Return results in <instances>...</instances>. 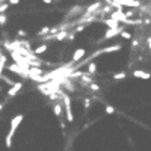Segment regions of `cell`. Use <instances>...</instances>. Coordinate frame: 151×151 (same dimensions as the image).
<instances>
[{"label": "cell", "mask_w": 151, "mask_h": 151, "mask_svg": "<svg viewBox=\"0 0 151 151\" xmlns=\"http://www.w3.org/2000/svg\"><path fill=\"white\" fill-rule=\"evenodd\" d=\"M21 88H23V83H21V82H15L12 86H9V89H8V97H15V95L21 91Z\"/></svg>", "instance_id": "obj_4"}, {"label": "cell", "mask_w": 151, "mask_h": 151, "mask_svg": "<svg viewBox=\"0 0 151 151\" xmlns=\"http://www.w3.org/2000/svg\"><path fill=\"white\" fill-rule=\"evenodd\" d=\"M88 86H89V88H91V89H92L94 92H98V91H100V86H98L97 83H94V82H92V83H89Z\"/></svg>", "instance_id": "obj_18"}, {"label": "cell", "mask_w": 151, "mask_h": 151, "mask_svg": "<svg viewBox=\"0 0 151 151\" xmlns=\"http://www.w3.org/2000/svg\"><path fill=\"white\" fill-rule=\"evenodd\" d=\"M119 35H121V36H122V38H124V40H132V35H130V33H129V32H125V30H124V29H122V30H121V33H119Z\"/></svg>", "instance_id": "obj_17"}, {"label": "cell", "mask_w": 151, "mask_h": 151, "mask_svg": "<svg viewBox=\"0 0 151 151\" xmlns=\"http://www.w3.org/2000/svg\"><path fill=\"white\" fill-rule=\"evenodd\" d=\"M50 29H52V27H47V26H45V27H42V29H41L40 32H38L36 35H38V36H44V35L50 33Z\"/></svg>", "instance_id": "obj_14"}, {"label": "cell", "mask_w": 151, "mask_h": 151, "mask_svg": "<svg viewBox=\"0 0 151 151\" xmlns=\"http://www.w3.org/2000/svg\"><path fill=\"white\" fill-rule=\"evenodd\" d=\"M47 48H48V44L45 42V44H42V45H40V47H36L32 53H33V55H36V56H40V55H42L44 52H47Z\"/></svg>", "instance_id": "obj_9"}, {"label": "cell", "mask_w": 151, "mask_h": 151, "mask_svg": "<svg viewBox=\"0 0 151 151\" xmlns=\"http://www.w3.org/2000/svg\"><path fill=\"white\" fill-rule=\"evenodd\" d=\"M3 107H5V103H0V112L3 110Z\"/></svg>", "instance_id": "obj_23"}, {"label": "cell", "mask_w": 151, "mask_h": 151, "mask_svg": "<svg viewBox=\"0 0 151 151\" xmlns=\"http://www.w3.org/2000/svg\"><path fill=\"white\" fill-rule=\"evenodd\" d=\"M86 73L88 74H95L97 73V64H94V62H88L86 64Z\"/></svg>", "instance_id": "obj_10"}, {"label": "cell", "mask_w": 151, "mask_h": 151, "mask_svg": "<svg viewBox=\"0 0 151 151\" xmlns=\"http://www.w3.org/2000/svg\"><path fill=\"white\" fill-rule=\"evenodd\" d=\"M104 112L107 113V115H113V113H115V107H112V106H104Z\"/></svg>", "instance_id": "obj_15"}, {"label": "cell", "mask_w": 151, "mask_h": 151, "mask_svg": "<svg viewBox=\"0 0 151 151\" xmlns=\"http://www.w3.org/2000/svg\"><path fill=\"white\" fill-rule=\"evenodd\" d=\"M9 6V3H0V14H5V11H8Z\"/></svg>", "instance_id": "obj_16"}, {"label": "cell", "mask_w": 151, "mask_h": 151, "mask_svg": "<svg viewBox=\"0 0 151 151\" xmlns=\"http://www.w3.org/2000/svg\"><path fill=\"white\" fill-rule=\"evenodd\" d=\"M85 55H86V50L85 48H77V50H76V52H74V55H73V62H74V64H77V62L79 60H82L83 58H85Z\"/></svg>", "instance_id": "obj_5"}, {"label": "cell", "mask_w": 151, "mask_h": 151, "mask_svg": "<svg viewBox=\"0 0 151 151\" xmlns=\"http://www.w3.org/2000/svg\"><path fill=\"white\" fill-rule=\"evenodd\" d=\"M6 21H8V17L5 14H0V26H5Z\"/></svg>", "instance_id": "obj_19"}, {"label": "cell", "mask_w": 151, "mask_h": 151, "mask_svg": "<svg viewBox=\"0 0 151 151\" xmlns=\"http://www.w3.org/2000/svg\"><path fill=\"white\" fill-rule=\"evenodd\" d=\"M133 77L134 79H141V80H150L151 74L145 73V71H141V70H136V71H133Z\"/></svg>", "instance_id": "obj_6"}, {"label": "cell", "mask_w": 151, "mask_h": 151, "mask_svg": "<svg viewBox=\"0 0 151 151\" xmlns=\"http://www.w3.org/2000/svg\"><path fill=\"white\" fill-rule=\"evenodd\" d=\"M8 3H9L11 6H12V5H18V3H20V0H9Z\"/></svg>", "instance_id": "obj_21"}, {"label": "cell", "mask_w": 151, "mask_h": 151, "mask_svg": "<svg viewBox=\"0 0 151 151\" xmlns=\"http://www.w3.org/2000/svg\"><path fill=\"white\" fill-rule=\"evenodd\" d=\"M42 2H44L45 5H52V2H53V0H42Z\"/></svg>", "instance_id": "obj_22"}, {"label": "cell", "mask_w": 151, "mask_h": 151, "mask_svg": "<svg viewBox=\"0 0 151 151\" xmlns=\"http://www.w3.org/2000/svg\"><path fill=\"white\" fill-rule=\"evenodd\" d=\"M67 36H68V30H60V32H58L56 35L52 36V40L60 42V41H65V40H67Z\"/></svg>", "instance_id": "obj_7"}, {"label": "cell", "mask_w": 151, "mask_h": 151, "mask_svg": "<svg viewBox=\"0 0 151 151\" xmlns=\"http://www.w3.org/2000/svg\"><path fill=\"white\" fill-rule=\"evenodd\" d=\"M121 30H122V27H121V26H118V27H109V29L106 30L104 36L101 38V42H103V41H106V40H110V38L116 36V35H119V33H121Z\"/></svg>", "instance_id": "obj_3"}, {"label": "cell", "mask_w": 151, "mask_h": 151, "mask_svg": "<svg viewBox=\"0 0 151 151\" xmlns=\"http://www.w3.org/2000/svg\"><path fill=\"white\" fill-rule=\"evenodd\" d=\"M23 119H24V115L18 113V115L11 121L9 132H8V134H6V137H5V145H6V148H11V147H12V139H14V134H15V132H17V129H18V125L21 124Z\"/></svg>", "instance_id": "obj_1"}, {"label": "cell", "mask_w": 151, "mask_h": 151, "mask_svg": "<svg viewBox=\"0 0 151 151\" xmlns=\"http://www.w3.org/2000/svg\"><path fill=\"white\" fill-rule=\"evenodd\" d=\"M59 92H60V103L65 107V118H67L68 122H73L74 121V113H73V109H71V98L65 92H62L60 89H59Z\"/></svg>", "instance_id": "obj_2"}, {"label": "cell", "mask_w": 151, "mask_h": 151, "mask_svg": "<svg viewBox=\"0 0 151 151\" xmlns=\"http://www.w3.org/2000/svg\"><path fill=\"white\" fill-rule=\"evenodd\" d=\"M104 24H107L109 27H118L119 24H118V21L116 20H113V18H109V20H101Z\"/></svg>", "instance_id": "obj_11"}, {"label": "cell", "mask_w": 151, "mask_h": 151, "mask_svg": "<svg viewBox=\"0 0 151 151\" xmlns=\"http://www.w3.org/2000/svg\"><path fill=\"white\" fill-rule=\"evenodd\" d=\"M125 77H127V74H125V73H116V74H113V79H115V80H124Z\"/></svg>", "instance_id": "obj_12"}, {"label": "cell", "mask_w": 151, "mask_h": 151, "mask_svg": "<svg viewBox=\"0 0 151 151\" xmlns=\"http://www.w3.org/2000/svg\"><path fill=\"white\" fill-rule=\"evenodd\" d=\"M53 112H55V116L56 118H62V103L60 101H55Z\"/></svg>", "instance_id": "obj_8"}, {"label": "cell", "mask_w": 151, "mask_h": 151, "mask_svg": "<svg viewBox=\"0 0 151 151\" xmlns=\"http://www.w3.org/2000/svg\"><path fill=\"white\" fill-rule=\"evenodd\" d=\"M91 104H92V100H91V98H85V100H83V107H85V112L91 107Z\"/></svg>", "instance_id": "obj_13"}, {"label": "cell", "mask_w": 151, "mask_h": 151, "mask_svg": "<svg viewBox=\"0 0 151 151\" xmlns=\"http://www.w3.org/2000/svg\"><path fill=\"white\" fill-rule=\"evenodd\" d=\"M17 33H18V36H26V35H27V32L24 30V29H20V30H18Z\"/></svg>", "instance_id": "obj_20"}]
</instances>
